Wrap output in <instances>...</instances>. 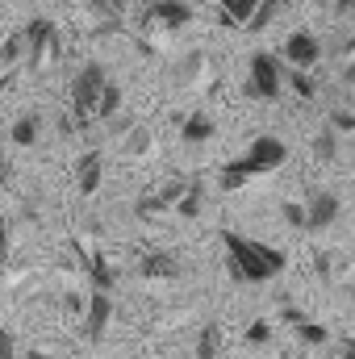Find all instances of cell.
<instances>
[{
    "label": "cell",
    "mask_w": 355,
    "mask_h": 359,
    "mask_svg": "<svg viewBox=\"0 0 355 359\" xmlns=\"http://www.w3.org/2000/svg\"><path fill=\"white\" fill-rule=\"evenodd\" d=\"M222 247H226V271H230L234 284H264V280L284 271V251L280 247L255 243V238L234 234V230H222Z\"/></svg>",
    "instance_id": "1"
},
{
    "label": "cell",
    "mask_w": 355,
    "mask_h": 359,
    "mask_svg": "<svg viewBox=\"0 0 355 359\" xmlns=\"http://www.w3.org/2000/svg\"><path fill=\"white\" fill-rule=\"evenodd\" d=\"M109 84L105 63H84L72 80V109H76V126H92L96 121V100Z\"/></svg>",
    "instance_id": "2"
},
{
    "label": "cell",
    "mask_w": 355,
    "mask_h": 359,
    "mask_svg": "<svg viewBox=\"0 0 355 359\" xmlns=\"http://www.w3.org/2000/svg\"><path fill=\"white\" fill-rule=\"evenodd\" d=\"M284 159H288V147H284V138H276V134H260V138L247 147V155H243V168H247V176H267V172H276Z\"/></svg>",
    "instance_id": "3"
},
{
    "label": "cell",
    "mask_w": 355,
    "mask_h": 359,
    "mask_svg": "<svg viewBox=\"0 0 355 359\" xmlns=\"http://www.w3.org/2000/svg\"><path fill=\"white\" fill-rule=\"evenodd\" d=\"M280 88H284V67H280V59L267 55V50H255V55H251V96L276 100Z\"/></svg>",
    "instance_id": "4"
},
{
    "label": "cell",
    "mask_w": 355,
    "mask_h": 359,
    "mask_svg": "<svg viewBox=\"0 0 355 359\" xmlns=\"http://www.w3.org/2000/svg\"><path fill=\"white\" fill-rule=\"evenodd\" d=\"M21 42H25V59H29V63H42V59L55 55V46H59V38H55V21H51V17H34V21H25Z\"/></svg>",
    "instance_id": "5"
},
{
    "label": "cell",
    "mask_w": 355,
    "mask_h": 359,
    "mask_svg": "<svg viewBox=\"0 0 355 359\" xmlns=\"http://www.w3.org/2000/svg\"><path fill=\"white\" fill-rule=\"evenodd\" d=\"M280 55L293 63V72H309V67L322 59V46H318V38H314L309 29H293V34L284 38V46H280Z\"/></svg>",
    "instance_id": "6"
},
{
    "label": "cell",
    "mask_w": 355,
    "mask_h": 359,
    "mask_svg": "<svg viewBox=\"0 0 355 359\" xmlns=\"http://www.w3.org/2000/svg\"><path fill=\"white\" fill-rule=\"evenodd\" d=\"M343 213V201L330 192V188H318L309 201H305V230H330Z\"/></svg>",
    "instance_id": "7"
},
{
    "label": "cell",
    "mask_w": 355,
    "mask_h": 359,
    "mask_svg": "<svg viewBox=\"0 0 355 359\" xmlns=\"http://www.w3.org/2000/svg\"><path fill=\"white\" fill-rule=\"evenodd\" d=\"M192 21V8L184 4V0H155L151 8H147V25H155V29H184Z\"/></svg>",
    "instance_id": "8"
},
{
    "label": "cell",
    "mask_w": 355,
    "mask_h": 359,
    "mask_svg": "<svg viewBox=\"0 0 355 359\" xmlns=\"http://www.w3.org/2000/svg\"><path fill=\"white\" fill-rule=\"evenodd\" d=\"M138 276L142 280H176L180 276V255L168 251V247H155L138 259Z\"/></svg>",
    "instance_id": "9"
},
{
    "label": "cell",
    "mask_w": 355,
    "mask_h": 359,
    "mask_svg": "<svg viewBox=\"0 0 355 359\" xmlns=\"http://www.w3.org/2000/svg\"><path fill=\"white\" fill-rule=\"evenodd\" d=\"M109 318H113V301H109V292H92L88 297V313H84V334H88L92 343L109 330Z\"/></svg>",
    "instance_id": "10"
},
{
    "label": "cell",
    "mask_w": 355,
    "mask_h": 359,
    "mask_svg": "<svg viewBox=\"0 0 355 359\" xmlns=\"http://www.w3.org/2000/svg\"><path fill=\"white\" fill-rule=\"evenodd\" d=\"M100 180H105V155H100V151H84L80 163H76V184H80V192L92 196V192L100 188Z\"/></svg>",
    "instance_id": "11"
},
{
    "label": "cell",
    "mask_w": 355,
    "mask_h": 359,
    "mask_svg": "<svg viewBox=\"0 0 355 359\" xmlns=\"http://www.w3.org/2000/svg\"><path fill=\"white\" fill-rule=\"evenodd\" d=\"M209 138H213V117L201 113V109L188 113L184 126H180V142H184V147H201V142H209Z\"/></svg>",
    "instance_id": "12"
},
{
    "label": "cell",
    "mask_w": 355,
    "mask_h": 359,
    "mask_svg": "<svg viewBox=\"0 0 355 359\" xmlns=\"http://www.w3.org/2000/svg\"><path fill=\"white\" fill-rule=\"evenodd\" d=\"M255 8H260V0H222V21L226 25H251V17H255Z\"/></svg>",
    "instance_id": "13"
},
{
    "label": "cell",
    "mask_w": 355,
    "mask_h": 359,
    "mask_svg": "<svg viewBox=\"0 0 355 359\" xmlns=\"http://www.w3.org/2000/svg\"><path fill=\"white\" fill-rule=\"evenodd\" d=\"M38 134H42V117H38V113H21V117L13 121V142H17V147H34Z\"/></svg>",
    "instance_id": "14"
},
{
    "label": "cell",
    "mask_w": 355,
    "mask_h": 359,
    "mask_svg": "<svg viewBox=\"0 0 355 359\" xmlns=\"http://www.w3.org/2000/svg\"><path fill=\"white\" fill-rule=\"evenodd\" d=\"M217 351H222V326L205 322L201 334H196V359H217Z\"/></svg>",
    "instance_id": "15"
},
{
    "label": "cell",
    "mask_w": 355,
    "mask_h": 359,
    "mask_svg": "<svg viewBox=\"0 0 355 359\" xmlns=\"http://www.w3.org/2000/svg\"><path fill=\"white\" fill-rule=\"evenodd\" d=\"M121 100H126L121 84H117V80H109V84H105V92H100V100H96V121H109V117L121 109Z\"/></svg>",
    "instance_id": "16"
},
{
    "label": "cell",
    "mask_w": 355,
    "mask_h": 359,
    "mask_svg": "<svg viewBox=\"0 0 355 359\" xmlns=\"http://www.w3.org/2000/svg\"><path fill=\"white\" fill-rule=\"evenodd\" d=\"M201 205H205V184H201V180H188V188H184V196H180L176 213L180 217H196Z\"/></svg>",
    "instance_id": "17"
},
{
    "label": "cell",
    "mask_w": 355,
    "mask_h": 359,
    "mask_svg": "<svg viewBox=\"0 0 355 359\" xmlns=\"http://www.w3.org/2000/svg\"><path fill=\"white\" fill-rule=\"evenodd\" d=\"M288 4H293V0H260V8H255V17H251V25H247V29H251V34L267 29V25L280 17V8H288Z\"/></svg>",
    "instance_id": "18"
},
{
    "label": "cell",
    "mask_w": 355,
    "mask_h": 359,
    "mask_svg": "<svg viewBox=\"0 0 355 359\" xmlns=\"http://www.w3.org/2000/svg\"><path fill=\"white\" fill-rule=\"evenodd\" d=\"M117 280H113V268L105 255H92V292H109Z\"/></svg>",
    "instance_id": "19"
},
{
    "label": "cell",
    "mask_w": 355,
    "mask_h": 359,
    "mask_svg": "<svg viewBox=\"0 0 355 359\" xmlns=\"http://www.w3.org/2000/svg\"><path fill=\"white\" fill-rule=\"evenodd\" d=\"M284 84L297 92L301 100H314V96H318V84L309 80V72H288V76H284Z\"/></svg>",
    "instance_id": "20"
},
{
    "label": "cell",
    "mask_w": 355,
    "mask_h": 359,
    "mask_svg": "<svg viewBox=\"0 0 355 359\" xmlns=\"http://www.w3.org/2000/svg\"><path fill=\"white\" fill-rule=\"evenodd\" d=\"M314 155H318L322 163H330V159L339 155V138H335V130H322V134L314 138Z\"/></svg>",
    "instance_id": "21"
},
{
    "label": "cell",
    "mask_w": 355,
    "mask_h": 359,
    "mask_svg": "<svg viewBox=\"0 0 355 359\" xmlns=\"http://www.w3.org/2000/svg\"><path fill=\"white\" fill-rule=\"evenodd\" d=\"M247 168H243V159H234V163H226V168H222V188H243V184H247Z\"/></svg>",
    "instance_id": "22"
},
{
    "label": "cell",
    "mask_w": 355,
    "mask_h": 359,
    "mask_svg": "<svg viewBox=\"0 0 355 359\" xmlns=\"http://www.w3.org/2000/svg\"><path fill=\"white\" fill-rule=\"evenodd\" d=\"M297 334H301V343H309V347H322L330 334H326V326H318V322H301L297 326Z\"/></svg>",
    "instance_id": "23"
},
{
    "label": "cell",
    "mask_w": 355,
    "mask_h": 359,
    "mask_svg": "<svg viewBox=\"0 0 355 359\" xmlns=\"http://www.w3.org/2000/svg\"><path fill=\"white\" fill-rule=\"evenodd\" d=\"M17 55H25V42H21V34H13V38H8V42H4V50H0V63H4V67H8V63H13V59H17Z\"/></svg>",
    "instance_id": "24"
},
{
    "label": "cell",
    "mask_w": 355,
    "mask_h": 359,
    "mask_svg": "<svg viewBox=\"0 0 355 359\" xmlns=\"http://www.w3.org/2000/svg\"><path fill=\"white\" fill-rule=\"evenodd\" d=\"M267 339H272V326H267V318L251 322V330H247V343H251V347H260V343H267Z\"/></svg>",
    "instance_id": "25"
},
{
    "label": "cell",
    "mask_w": 355,
    "mask_h": 359,
    "mask_svg": "<svg viewBox=\"0 0 355 359\" xmlns=\"http://www.w3.org/2000/svg\"><path fill=\"white\" fill-rule=\"evenodd\" d=\"M126 4H130V0H96V13L109 17V21H117V17L126 13Z\"/></svg>",
    "instance_id": "26"
},
{
    "label": "cell",
    "mask_w": 355,
    "mask_h": 359,
    "mask_svg": "<svg viewBox=\"0 0 355 359\" xmlns=\"http://www.w3.org/2000/svg\"><path fill=\"white\" fill-rule=\"evenodd\" d=\"M284 217H288V226L305 230V205H293V201H284Z\"/></svg>",
    "instance_id": "27"
},
{
    "label": "cell",
    "mask_w": 355,
    "mask_h": 359,
    "mask_svg": "<svg viewBox=\"0 0 355 359\" xmlns=\"http://www.w3.org/2000/svg\"><path fill=\"white\" fill-rule=\"evenodd\" d=\"M0 359H17V339L8 330H0Z\"/></svg>",
    "instance_id": "28"
},
{
    "label": "cell",
    "mask_w": 355,
    "mask_h": 359,
    "mask_svg": "<svg viewBox=\"0 0 355 359\" xmlns=\"http://www.w3.org/2000/svg\"><path fill=\"white\" fill-rule=\"evenodd\" d=\"M8 259V222L0 217V264Z\"/></svg>",
    "instance_id": "29"
},
{
    "label": "cell",
    "mask_w": 355,
    "mask_h": 359,
    "mask_svg": "<svg viewBox=\"0 0 355 359\" xmlns=\"http://www.w3.org/2000/svg\"><path fill=\"white\" fill-rule=\"evenodd\" d=\"M339 359H355V339H347V343H343V351H339Z\"/></svg>",
    "instance_id": "30"
},
{
    "label": "cell",
    "mask_w": 355,
    "mask_h": 359,
    "mask_svg": "<svg viewBox=\"0 0 355 359\" xmlns=\"http://www.w3.org/2000/svg\"><path fill=\"white\" fill-rule=\"evenodd\" d=\"M335 8L339 13H355V0H335Z\"/></svg>",
    "instance_id": "31"
},
{
    "label": "cell",
    "mask_w": 355,
    "mask_h": 359,
    "mask_svg": "<svg viewBox=\"0 0 355 359\" xmlns=\"http://www.w3.org/2000/svg\"><path fill=\"white\" fill-rule=\"evenodd\" d=\"M0 184H8V159L0 155Z\"/></svg>",
    "instance_id": "32"
},
{
    "label": "cell",
    "mask_w": 355,
    "mask_h": 359,
    "mask_svg": "<svg viewBox=\"0 0 355 359\" xmlns=\"http://www.w3.org/2000/svg\"><path fill=\"white\" fill-rule=\"evenodd\" d=\"M343 80H347V84H355V59L347 63V72H343Z\"/></svg>",
    "instance_id": "33"
}]
</instances>
